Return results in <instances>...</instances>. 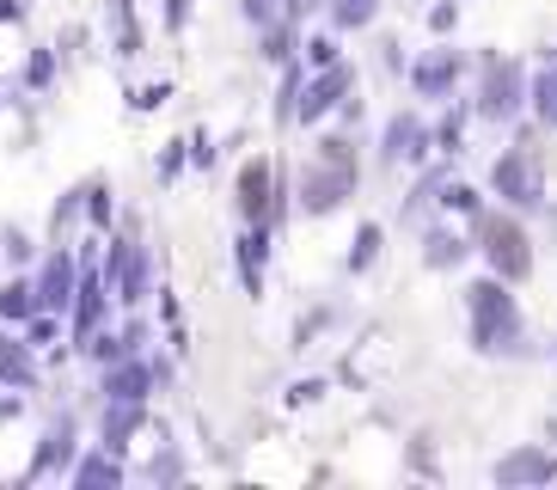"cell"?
Wrapping results in <instances>:
<instances>
[{"label": "cell", "instance_id": "17", "mask_svg": "<svg viewBox=\"0 0 557 490\" xmlns=\"http://www.w3.org/2000/svg\"><path fill=\"white\" fill-rule=\"evenodd\" d=\"M423 264L429 270H454V264H466V240L447 228H429L423 233Z\"/></svg>", "mask_w": 557, "mask_h": 490}, {"label": "cell", "instance_id": "3", "mask_svg": "<svg viewBox=\"0 0 557 490\" xmlns=\"http://www.w3.org/2000/svg\"><path fill=\"white\" fill-rule=\"evenodd\" d=\"M472 240H478V252L491 258V270H496L503 282H521L527 270H533V245H527V228L515 221V215L478 209V215H472Z\"/></svg>", "mask_w": 557, "mask_h": 490}, {"label": "cell", "instance_id": "4", "mask_svg": "<svg viewBox=\"0 0 557 490\" xmlns=\"http://www.w3.org/2000/svg\"><path fill=\"white\" fill-rule=\"evenodd\" d=\"M478 117L484 123H508V117L527 105V68L508 62V56H484V74H478Z\"/></svg>", "mask_w": 557, "mask_h": 490}, {"label": "cell", "instance_id": "32", "mask_svg": "<svg viewBox=\"0 0 557 490\" xmlns=\"http://www.w3.org/2000/svg\"><path fill=\"white\" fill-rule=\"evenodd\" d=\"M454 147H459V117H447L442 123V154H454Z\"/></svg>", "mask_w": 557, "mask_h": 490}, {"label": "cell", "instance_id": "8", "mask_svg": "<svg viewBox=\"0 0 557 490\" xmlns=\"http://www.w3.org/2000/svg\"><path fill=\"white\" fill-rule=\"evenodd\" d=\"M74 294H81V270H74V258H67V252H50L44 270H37V313L74 307Z\"/></svg>", "mask_w": 557, "mask_h": 490}, {"label": "cell", "instance_id": "11", "mask_svg": "<svg viewBox=\"0 0 557 490\" xmlns=\"http://www.w3.org/2000/svg\"><path fill=\"white\" fill-rule=\"evenodd\" d=\"M459 74H466V56H459V49H429L423 62L410 68V86H417L423 98H447Z\"/></svg>", "mask_w": 557, "mask_h": 490}, {"label": "cell", "instance_id": "28", "mask_svg": "<svg viewBox=\"0 0 557 490\" xmlns=\"http://www.w3.org/2000/svg\"><path fill=\"white\" fill-rule=\"evenodd\" d=\"M25 81H32V86H50V81H55V56H50V49H37V56H32Z\"/></svg>", "mask_w": 557, "mask_h": 490}, {"label": "cell", "instance_id": "1", "mask_svg": "<svg viewBox=\"0 0 557 490\" xmlns=\"http://www.w3.org/2000/svg\"><path fill=\"white\" fill-rule=\"evenodd\" d=\"M466 313H472V350L478 356H515L527 338L521 326V307H515V294H508L503 277H484L466 289Z\"/></svg>", "mask_w": 557, "mask_h": 490}, {"label": "cell", "instance_id": "5", "mask_svg": "<svg viewBox=\"0 0 557 490\" xmlns=\"http://www.w3.org/2000/svg\"><path fill=\"white\" fill-rule=\"evenodd\" d=\"M491 191L503 196L508 209H540V203H545V166H540V154H533L527 142H515L503 160H496Z\"/></svg>", "mask_w": 557, "mask_h": 490}, {"label": "cell", "instance_id": "33", "mask_svg": "<svg viewBox=\"0 0 557 490\" xmlns=\"http://www.w3.org/2000/svg\"><path fill=\"white\" fill-rule=\"evenodd\" d=\"M184 13H190V0H172L165 7V25H184Z\"/></svg>", "mask_w": 557, "mask_h": 490}, {"label": "cell", "instance_id": "30", "mask_svg": "<svg viewBox=\"0 0 557 490\" xmlns=\"http://www.w3.org/2000/svg\"><path fill=\"white\" fill-rule=\"evenodd\" d=\"M307 62H312V68H331V62H337V44H331V32L307 44Z\"/></svg>", "mask_w": 557, "mask_h": 490}, {"label": "cell", "instance_id": "26", "mask_svg": "<svg viewBox=\"0 0 557 490\" xmlns=\"http://www.w3.org/2000/svg\"><path fill=\"white\" fill-rule=\"evenodd\" d=\"M111 19H116V49H123V56H135V49H141V25H135L129 0H111Z\"/></svg>", "mask_w": 557, "mask_h": 490}, {"label": "cell", "instance_id": "20", "mask_svg": "<svg viewBox=\"0 0 557 490\" xmlns=\"http://www.w3.org/2000/svg\"><path fill=\"white\" fill-rule=\"evenodd\" d=\"M319 0H246V19L251 25H276V19H300L312 13Z\"/></svg>", "mask_w": 557, "mask_h": 490}, {"label": "cell", "instance_id": "34", "mask_svg": "<svg viewBox=\"0 0 557 490\" xmlns=\"http://www.w3.org/2000/svg\"><path fill=\"white\" fill-rule=\"evenodd\" d=\"M25 13V7H18V0H0V19H18Z\"/></svg>", "mask_w": 557, "mask_h": 490}, {"label": "cell", "instance_id": "27", "mask_svg": "<svg viewBox=\"0 0 557 490\" xmlns=\"http://www.w3.org/2000/svg\"><path fill=\"white\" fill-rule=\"evenodd\" d=\"M380 245H386V240H380V221H361V233H356V252H349V270H356V277L368 270V264H374V252H380Z\"/></svg>", "mask_w": 557, "mask_h": 490}, {"label": "cell", "instance_id": "29", "mask_svg": "<svg viewBox=\"0 0 557 490\" xmlns=\"http://www.w3.org/2000/svg\"><path fill=\"white\" fill-rule=\"evenodd\" d=\"M442 203H447V209H459V215H478V191H466V184H447Z\"/></svg>", "mask_w": 557, "mask_h": 490}, {"label": "cell", "instance_id": "25", "mask_svg": "<svg viewBox=\"0 0 557 490\" xmlns=\"http://www.w3.org/2000/svg\"><path fill=\"white\" fill-rule=\"evenodd\" d=\"M295 19H276V25H263V56L270 62H295V32H288Z\"/></svg>", "mask_w": 557, "mask_h": 490}, {"label": "cell", "instance_id": "6", "mask_svg": "<svg viewBox=\"0 0 557 490\" xmlns=\"http://www.w3.org/2000/svg\"><path fill=\"white\" fill-rule=\"evenodd\" d=\"M233 203H239V215L251 228H270V221L288 215V184H282V172L270 160H251L239 172V184H233Z\"/></svg>", "mask_w": 557, "mask_h": 490}, {"label": "cell", "instance_id": "31", "mask_svg": "<svg viewBox=\"0 0 557 490\" xmlns=\"http://www.w3.org/2000/svg\"><path fill=\"white\" fill-rule=\"evenodd\" d=\"M7 258L25 264V258H32V240H25V233H7Z\"/></svg>", "mask_w": 557, "mask_h": 490}, {"label": "cell", "instance_id": "14", "mask_svg": "<svg viewBox=\"0 0 557 490\" xmlns=\"http://www.w3.org/2000/svg\"><path fill=\"white\" fill-rule=\"evenodd\" d=\"M135 429H141V399H111V411H104V448L123 454Z\"/></svg>", "mask_w": 557, "mask_h": 490}, {"label": "cell", "instance_id": "12", "mask_svg": "<svg viewBox=\"0 0 557 490\" xmlns=\"http://www.w3.org/2000/svg\"><path fill=\"white\" fill-rule=\"evenodd\" d=\"M104 289H111V277H92L86 270L81 277V294H74V338H99V319H104Z\"/></svg>", "mask_w": 557, "mask_h": 490}, {"label": "cell", "instance_id": "9", "mask_svg": "<svg viewBox=\"0 0 557 490\" xmlns=\"http://www.w3.org/2000/svg\"><path fill=\"white\" fill-rule=\"evenodd\" d=\"M552 478H557V454H545V448H515V454L496 460V485H503V490L552 485Z\"/></svg>", "mask_w": 557, "mask_h": 490}, {"label": "cell", "instance_id": "2", "mask_svg": "<svg viewBox=\"0 0 557 490\" xmlns=\"http://www.w3.org/2000/svg\"><path fill=\"white\" fill-rule=\"evenodd\" d=\"M349 196H356V154H349L344 135H325V142H319V160H312L307 179H300V209L331 215V209H344Z\"/></svg>", "mask_w": 557, "mask_h": 490}, {"label": "cell", "instance_id": "19", "mask_svg": "<svg viewBox=\"0 0 557 490\" xmlns=\"http://www.w3.org/2000/svg\"><path fill=\"white\" fill-rule=\"evenodd\" d=\"M527 98H533V117L557 130V62L533 74V86H527Z\"/></svg>", "mask_w": 557, "mask_h": 490}, {"label": "cell", "instance_id": "23", "mask_svg": "<svg viewBox=\"0 0 557 490\" xmlns=\"http://www.w3.org/2000/svg\"><path fill=\"white\" fill-rule=\"evenodd\" d=\"M116 478H123V466L111 460V448H104V454H86L81 466H74V485H116Z\"/></svg>", "mask_w": 557, "mask_h": 490}, {"label": "cell", "instance_id": "7", "mask_svg": "<svg viewBox=\"0 0 557 490\" xmlns=\"http://www.w3.org/2000/svg\"><path fill=\"white\" fill-rule=\"evenodd\" d=\"M349 86H356V74H349V62H331V68H319L307 86H300V123H319V117L331 111V105H344L349 98Z\"/></svg>", "mask_w": 557, "mask_h": 490}, {"label": "cell", "instance_id": "10", "mask_svg": "<svg viewBox=\"0 0 557 490\" xmlns=\"http://www.w3.org/2000/svg\"><path fill=\"white\" fill-rule=\"evenodd\" d=\"M104 277H111V289H116V301H141V294H148V252H141V245L135 240H116L111 245V270H104Z\"/></svg>", "mask_w": 557, "mask_h": 490}, {"label": "cell", "instance_id": "16", "mask_svg": "<svg viewBox=\"0 0 557 490\" xmlns=\"http://www.w3.org/2000/svg\"><path fill=\"white\" fill-rule=\"evenodd\" d=\"M0 380H7V387H37L32 343H13V338H0Z\"/></svg>", "mask_w": 557, "mask_h": 490}, {"label": "cell", "instance_id": "24", "mask_svg": "<svg viewBox=\"0 0 557 490\" xmlns=\"http://www.w3.org/2000/svg\"><path fill=\"white\" fill-rule=\"evenodd\" d=\"M374 7L380 0H331V25H337V32H361V25L374 19Z\"/></svg>", "mask_w": 557, "mask_h": 490}, {"label": "cell", "instance_id": "18", "mask_svg": "<svg viewBox=\"0 0 557 490\" xmlns=\"http://www.w3.org/2000/svg\"><path fill=\"white\" fill-rule=\"evenodd\" d=\"M263 252H270V233L251 228L239 240V277H246V294H263Z\"/></svg>", "mask_w": 557, "mask_h": 490}, {"label": "cell", "instance_id": "15", "mask_svg": "<svg viewBox=\"0 0 557 490\" xmlns=\"http://www.w3.org/2000/svg\"><path fill=\"white\" fill-rule=\"evenodd\" d=\"M148 387H153V368L135 362V356H123L116 375H104V392H111V399H148Z\"/></svg>", "mask_w": 557, "mask_h": 490}, {"label": "cell", "instance_id": "21", "mask_svg": "<svg viewBox=\"0 0 557 490\" xmlns=\"http://www.w3.org/2000/svg\"><path fill=\"white\" fill-rule=\"evenodd\" d=\"M67 448H74V424H55V429H50V441H44V454H37V466H32V478L55 473V466L67 460Z\"/></svg>", "mask_w": 557, "mask_h": 490}, {"label": "cell", "instance_id": "13", "mask_svg": "<svg viewBox=\"0 0 557 490\" xmlns=\"http://www.w3.org/2000/svg\"><path fill=\"white\" fill-rule=\"evenodd\" d=\"M417 147H429V130L410 111H398L393 123H386V135H380V160H410Z\"/></svg>", "mask_w": 557, "mask_h": 490}, {"label": "cell", "instance_id": "22", "mask_svg": "<svg viewBox=\"0 0 557 490\" xmlns=\"http://www.w3.org/2000/svg\"><path fill=\"white\" fill-rule=\"evenodd\" d=\"M37 313V282H7L0 289V319H32Z\"/></svg>", "mask_w": 557, "mask_h": 490}]
</instances>
